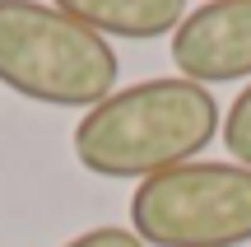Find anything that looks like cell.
<instances>
[{
	"label": "cell",
	"instance_id": "cell-1",
	"mask_svg": "<svg viewBox=\"0 0 251 247\" xmlns=\"http://www.w3.org/2000/svg\"><path fill=\"white\" fill-rule=\"evenodd\" d=\"M224 131L214 93L191 80H140L89 108L75 126V159L93 177L144 182L196 154Z\"/></svg>",
	"mask_w": 251,
	"mask_h": 247
},
{
	"label": "cell",
	"instance_id": "cell-2",
	"mask_svg": "<svg viewBox=\"0 0 251 247\" xmlns=\"http://www.w3.org/2000/svg\"><path fill=\"white\" fill-rule=\"evenodd\" d=\"M117 47L42 0H0V84L47 108H98L117 93Z\"/></svg>",
	"mask_w": 251,
	"mask_h": 247
},
{
	"label": "cell",
	"instance_id": "cell-3",
	"mask_svg": "<svg viewBox=\"0 0 251 247\" xmlns=\"http://www.w3.org/2000/svg\"><path fill=\"white\" fill-rule=\"evenodd\" d=\"M130 233L144 247H242L251 243V168L181 164L144 177L130 196Z\"/></svg>",
	"mask_w": 251,
	"mask_h": 247
},
{
	"label": "cell",
	"instance_id": "cell-4",
	"mask_svg": "<svg viewBox=\"0 0 251 247\" xmlns=\"http://www.w3.org/2000/svg\"><path fill=\"white\" fill-rule=\"evenodd\" d=\"M172 65L191 84L251 80V0H205L172 33Z\"/></svg>",
	"mask_w": 251,
	"mask_h": 247
},
{
	"label": "cell",
	"instance_id": "cell-5",
	"mask_svg": "<svg viewBox=\"0 0 251 247\" xmlns=\"http://www.w3.org/2000/svg\"><path fill=\"white\" fill-rule=\"evenodd\" d=\"M61 14L79 19L98 37H126V42H153L177 33L186 19V0H47Z\"/></svg>",
	"mask_w": 251,
	"mask_h": 247
},
{
	"label": "cell",
	"instance_id": "cell-6",
	"mask_svg": "<svg viewBox=\"0 0 251 247\" xmlns=\"http://www.w3.org/2000/svg\"><path fill=\"white\" fill-rule=\"evenodd\" d=\"M219 136H224V149L237 159V168H251V84L233 98V108H228Z\"/></svg>",
	"mask_w": 251,
	"mask_h": 247
},
{
	"label": "cell",
	"instance_id": "cell-7",
	"mask_svg": "<svg viewBox=\"0 0 251 247\" xmlns=\"http://www.w3.org/2000/svg\"><path fill=\"white\" fill-rule=\"evenodd\" d=\"M65 247H144L140 238H135L130 229H117V224H98V229L79 233V238H70Z\"/></svg>",
	"mask_w": 251,
	"mask_h": 247
}]
</instances>
